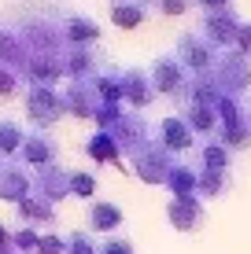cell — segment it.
I'll return each mask as SVG.
<instances>
[{
  "mask_svg": "<svg viewBox=\"0 0 251 254\" xmlns=\"http://www.w3.org/2000/svg\"><path fill=\"white\" fill-rule=\"evenodd\" d=\"M22 33V45L33 52V56H59L63 45V33H59V19H48V15H26L22 22H15Z\"/></svg>",
  "mask_w": 251,
  "mask_h": 254,
  "instance_id": "6da1fadb",
  "label": "cell"
},
{
  "mask_svg": "<svg viewBox=\"0 0 251 254\" xmlns=\"http://www.w3.org/2000/svg\"><path fill=\"white\" fill-rule=\"evenodd\" d=\"M211 77L218 81L222 96H244V92H248V85H251V63H248L244 56H240L237 48L218 52V59H214V70H211Z\"/></svg>",
  "mask_w": 251,
  "mask_h": 254,
  "instance_id": "7a4b0ae2",
  "label": "cell"
},
{
  "mask_svg": "<svg viewBox=\"0 0 251 254\" xmlns=\"http://www.w3.org/2000/svg\"><path fill=\"white\" fill-rule=\"evenodd\" d=\"M129 162H133V173L144 181V185H167L170 170H174V155H170L155 136H152V140H148V144H144Z\"/></svg>",
  "mask_w": 251,
  "mask_h": 254,
  "instance_id": "3957f363",
  "label": "cell"
},
{
  "mask_svg": "<svg viewBox=\"0 0 251 254\" xmlns=\"http://www.w3.org/2000/svg\"><path fill=\"white\" fill-rule=\"evenodd\" d=\"M63 115H67L63 92H56V89H37V85H30V89H26V118H30L37 129L56 126Z\"/></svg>",
  "mask_w": 251,
  "mask_h": 254,
  "instance_id": "277c9868",
  "label": "cell"
},
{
  "mask_svg": "<svg viewBox=\"0 0 251 254\" xmlns=\"http://www.w3.org/2000/svg\"><path fill=\"white\" fill-rule=\"evenodd\" d=\"M237 33H240L237 11H203V19H200V37H203L214 52L237 48Z\"/></svg>",
  "mask_w": 251,
  "mask_h": 254,
  "instance_id": "5b68a950",
  "label": "cell"
},
{
  "mask_svg": "<svg viewBox=\"0 0 251 254\" xmlns=\"http://www.w3.org/2000/svg\"><path fill=\"white\" fill-rule=\"evenodd\" d=\"M152 85H155V92L159 96H174V100H185V89H188V70L181 66V59L170 52V56H159L152 63Z\"/></svg>",
  "mask_w": 251,
  "mask_h": 254,
  "instance_id": "8992f818",
  "label": "cell"
},
{
  "mask_svg": "<svg viewBox=\"0 0 251 254\" xmlns=\"http://www.w3.org/2000/svg\"><path fill=\"white\" fill-rule=\"evenodd\" d=\"M174 56L181 59V66H185L188 74H211V70H214V59H218V52L207 45L200 33H181Z\"/></svg>",
  "mask_w": 251,
  "mask_h": 254,
  "instance_id": "52a82bcc",
  "label": "cell"
},
{
  "mask_svg": "<svg viewBox=\"0 0 251 254\" xmlns=\"http://www.w3.org/2000/svg\"><path fill=\"white\" fill-rule=\"evenodd\" d=\"M63 74L67 81H92L96 74H103V56L96 45H82V48H63Z\"/></svg>",
  "mask_w": 251,
  "mask_h": 254,
  "instance_id": "ba28073f",
  "label": "cell"
},
{
  "mask_svg": "<svg viewBox=\"0 0 251 254\" xmlns=\"http://www.w3.org/2000/svg\"><path fill=\"white\" fill-rule=\"evenodd\" d=\"M111 136H115V144L122 147V155H129V159H133V155L152 140V129H148V122L141 118V111H126L122 122L111 129Z\"/></svg>",
  "mask_w": 251,
  "mask_h": 254,
  "instance_id": "9c48e42d",
  "label": "cell"
},
{
  "mask_svg": "<svg viewBox=\"0 0 251 254\" xmlns=\"http://www.w3.org/2000/svg\"><path fill=\"white\" fill-rule=\"evenodd\" d=\"M59 33H63L67 48L96 45V41H100V22L89 19V15H82V11H63V15H59Z\"/></svg>",
  "mask_w": 251,
  "mask_h": 254,
  "instance_id": "30bf717a",
  "label": "cell"
},
{
  "mask_svg": "<svg viewBox=\"0 0 251 254\" xmlns=\"http://www.w3.org/2000/svg\"><path fill=\"white\" fill-rule=\"evenodd\" d=\"M22 166L26 170H33V173H41V170H48V166H59V147H56V140H52L48 133H26L22 140Z\"/></svg>",
  "mask_w": 251,
  "mask_h": 254,
  "instance_id": "8fae6325",
  "label": "cell"
},
{
  "mask_svg": "<svg viewBox=\"0 0 251 254\" xmlns=\"http://www.w3.org/2000/svg\"><path fill=\"white\" fill-rule=\"evenodd\" d=\"M22 74H26V81L37 85V89H56V81L67 77L63 74V52H59V56H33L30 52Z\"/></svg>",
  "mask_w": 251,
  "mask_h": 254,
  "instance_id": "7c38bea8",
  "label": "cell"
},
{
  "mask_svg": "<svg viewBox=\"0 0 251 254\" xmlns=\"http://www.w3.org/2000/svg\"><path fill=\"white\" fill-rule=\"evenodd\" d=\"M33 191V177L22 162H0V199L19 206L26 195Z\"/></svg>",
  "mask_w": 251,
  "mask_h": 254,
  "instance_id": "4fadbf2b",
  "label": "cell"
},
{
  "mask_svg": "<svg viewBox=\"0 0 251 254\" xmlns=\"http://www.w3.org/2000/svg\"><path fill=\"white\" fill-rule=\"evenodd\" d=\"M155 140H159L170 155H185V151H192V147H196V133H192V126H188L181 115L163 118L159 122V136H155Z\"/></svg>",
  "mask_w": 251,
  "mask_h": 254,
  "instance_id": "5bb4252c",
  "label": "cell"
},
{
  "mask_svg": "<svg viewBox=\"0 0 251 254\" xmlns=\"http://www.w3.org/2000/svg\"><path fill=\"white\" fill-rule=\"evenodd\" d=\"M155 96H159V92H155V85H152V74H148V70H141V66L122 70V100H126L133 111L148 107Z\"/></svg>",
  "mask_w": 251,
  "mask_h": 254,
  "instance_id": "9a60e30c",
  "label": "cell"
},
{
  "mask_svg": "<svg viewBox=\"0 0 251 254\" xmlns=\"http://www.w3.org/2000/svg\"><path fill=\"white\" fill-rule=\"evenodd\" d=\"M63 107H67V115H74V118H92L96 115L100 96H96V89H92V81H67Z\"/></svg>",
  "mask_w": 251,
  "mask_h": 254,
  "instance_id": "2e32d148",
  "label": "cell"
},
{
  "mask_svg": "<svg viewBox=\"0 0 251 254\" xmlns=\"http://www.w3.org/2000/svg\"><path fill=\"white\" fill-rule=\"evenodd\" d=\"M167 217L177 232H196L203 225V203L196 195H185V199H170L167 203Z\"/></svg>",
  "mask_w": 251,
  "mask_h": 254,
  "instance_id": "e0dca14e",
  "label": "cell"
},
{
  "mask_svg": "<svg viewBox=\"0 0 251 254\" xmlns=\"http://www.w3.org/2000/svg\"><path fill=\"white\" fill-rule=\"evenodd\" d=\"M33 191L45 195L48 203H59L63 195H71V170H63V166H48V170L33 173Z\"/></svg>",
  "mask_w": 251,
  "mask_h": 254,
  "instance_id": "ac0fdd59",
  "label": "cell"
},
{
  "mask_svg": "<svg viewBox=\"0 0 251 254\" xmlns=\"http://www.w3.org/2000/svg\"><path fill=\"white\" fill-rule=\"evenodd\" d=\"M26 59H30V48L22 45V33L15 22H0V63L11 66V70H22Z\"/></svg>",
  "mask_w": 251,
  "mask_h": 254,
  "instance_id": "d6986e66",
  "label": "cell"
},
{
  "mask_svg": "<svg viewBox=\"0 0 251 254\" xmlns=\"http://www.w3.org/2000/svg\"><path fill=\"white\" fill-rule=\"evenodd\" d=\"M122 221H126L122 206L107 203V199H92L89 210H85V229H89V232H115Z\"/></svg>",
  "mask_w": 251,
  "mask_h": 254,
  "instance_id": "ffe728a7",
  "label": "cell"
},
{
  "mask_svg": "<svg viewBox=\"0 0 251 254\" xmlns=\"http://www.w3.org/2000/svg\"><path fill=\"white\" fill-rule=\"evenodd\" d=\"M15 210H19V221H26L30 229H37V225H56V203H48L37 191H30Z\"/></svg>",
  "mask_w": 251,
  "mask_h": 254,
  "instance_id": "44dd1931",
  "label": "cell"
},
{
  "mask_svg": "<svg viewBox=\"0 0 251 254\" xmlns=\"http://www.w3.org/2000/svg\"><path fill=\"white\" fill-rule=\"evenodd\" d=\"M181 118L192 126V133H203V136H218V129H222V122H218V111L214 107H207V103H185L181 107Z\"/></svg>",
  "mask_w": 251,
  "mask_h": 254,
  "instance_id": "7402d4cb",
  "label": "cell"
},
{
  "mask_svg": "<svg viewBox=\"0 0 251 254\" xmlns=\"http://www.w3.org/2000/svg\"><path fill=\"white\" fill-rule=\"evenodd\" d=\"M167 188L174 191V199L196 195V191H200V170L188 166V162H174V170H170V177H167Z\"/></svg>",
  "mask_w": 251,
  "mask_h": 254,
  "instance_id": "603a6c76",
  "label": "cell"
},
{
  "mask_svg": "<svg viewBox=\"0 0 251 254\" xmlns=\"http://www.w3.org/2000/svg\"><path fill=\"white\" fill-rule=\"evenodd\" d=\"M148 15V4L144 0H111V22L118 30H137Z\"/></svg>",
  "mask_w": 251,
  "mask_h": 254,
  "instance_id": "cb8c5ba5",
  "label": "cell"
},
{
  "mask_svg": "<svg viewBox=\"0 0 251 254\" xmlns=\"http://www.w3.org/2000/svg\"><path fill=\"white\" fill-rule=\"evenodd\" d=\"M85 155L92 162H111V166H122V147L115 144L111 133H92L85 140Z\"/></svg>",
  "mask_w": 251,
  "mask_h": 254,
  "instance_id": "d4e9b609",
  "label": "cell"
},
{
  "mask_svg": "<svg viewBox=\"0 0 251 254\" xmlns=\"http://www.w3.org/2000/svg\"><path fill=\"white\" fill-rule=\"evenodd\" d=\"M92 89H96L100 103H122V70H103L92 77Z\"/></svg>",
  "mask_w": 251,
  "mask_h": 254,
  "instance_id": "484cf974",
  "label": "cell"
},
{
  "mask_svg": "<svg viewBox=\"0 0 251 254\" xmlns=\"http://www.w3.org/2000/svg\"><path fill=\"white\" fill-rule=\"evenodd\" d=\"M229 147L222 144V140H207L203 144V151H200V162H203V170H222V173H229Z\"/></svg>",
  "mask_w": 251,
  "mask_h": 254,
  "instance_id": "4316f807",
  "label": "cell"
},
{
  "mask_svg": "<svg viewBox=\"0 0 251 254\" xmlns=\"http://www.w3.org/2000/svg\"><path fill=\"white\" fill-rule=\"evenodd\" d=\"M22 140H26V133L15 122H7V118H0V155H4V162L11 159V155H19L22 151Z\"/></svg>",
  "mask_w": 251,
  "mask_h": 254,
  "instance_id": "83f0119b",
  "label": "cell"
},
{
  "mask_svg": "<svg viewBox=\"0 0 251 254\" xmlns=\"http://www.w3.org/2000/svg\"><path fill=\"white\" fill-rule=\"evenodd\" d=\"M226 191H229V173H222V170H203V166H200V195L218 199V195H226Z\"/></svg>",
  "mask_w": 251,
  "mask_h": 254,
  "instance_id": "f1b7e54d",
  "label": "cell"
},
{
  "mask_svg": "<svg viewBox=\"0 0 251 254\" xmlns=\"http://www.w3.org/2000/svg\"><path fill=\"white\" fill-rule=\"evenodd\" d=\"M96 177H92L89 170H71V195H78V199H96Z\"/></svg>",
  "mask_w": 251,
  "mask_h": 254,
  "instance_id": "f546056e",
  "label": "cell"
},
{
  "mask_svg": "<svg viewBox=\"0 0 251 254\" xmlns=\"http://www.w3.org/2000/svg\"><path fill=\"white\" fill-rule=\"evenodd\" d=\"M67 254H100V243L92 240L89 229H78L67 236Z\"/></svg>",
  "mask_w": 251,
  "mask_h": 254,
  "instance_id": "4dcf8cb0",
  "label": "cell"
},
{
  "mask_svg": "<svg viewBox=\"0 0 251 254\" xmlns=\"http://www.w3.org/2000/svg\"><path fill=\"white\" fill-rule=\"evenodd\" d=\"M11 243H15V251H19V254L37 251V247H41V232H37V229H30V225H19V229L11 232Z\"/></svg>",
  "mask_w": 251,
  "mask_h": 254,
  "instance_id": "1f68e13d",
  "label": "cell"
},
{
  "mask_svg": "<svg viewBox=\"0 0 251 254\" xmlns=\"http://www.w3.org/2000/svg\"><path fill=\"white\" fill-rule=\"evenodd\" d=\"M19 92V70L0 63V96H15Z\"/></svg>",
  "mask_w": 251,
  "mask_h": 254,
  "instance_id": "d6a6232c",
  "label": "cell"
},
{
  "mask_svg": "<svg viewBox=\"0 0 251 254\" xmlns=\"http://www.w3.org/2000/svg\"><path fill=\"white\" fill-rule=\"evenodd\" d=\"M37 254H67V240H63V236H56V232H45V236H41Z\"/></svg>",
  "mask_w": 251,
  "mask_h": 254,
  "instance_id": "836d02e7",
  "label": "cell"
},
{
  "mask_svg": "<svg viewBox=\"0 0 251 254\" xmlns=\"http://www.w3.org/2000/svg\"><path fill=\"white\" fill-rule=\"evenodd\" d=\"M192 4L196 0H155V7H159L163 15H185Z\"/></svg>",
  "mask_w": 251,
  "mask_h": 254,
  "instance_id": "e575fe53",
  "label": "cell"
},
{
  "mask_svg": "<svg viewBox=\"0 0 251 254\" xmlns=\"http://www.w3.org/2000/svg\"><path fill=\"white\" fill-rule=\"evenodd\" d=\"M237 52L251 63V22H240V33H237Z\"/></svg>",
  "mask_w": 251,
  "mask_h": 254,
  "instance_id": "d590c367",
  "label": "cell"
},
{
  "mask_svg": "<svg viewBox=\"0 0 251 254\" xmlns=\"http://www.w3.org/2000/svg\"><path fill=\"white\" fill-rule=\"evenodd\" d=\"M100 254H133V243L129 240H107L100 247Z\"/></svg>",
  "mask_w": 251,
  "mask_h": 254,
  "instance_id": "8d00e7d4",
  "label": "cell"
},
{
  "mask_svg": "<svg viewBox=\"0 0 251 254\" xmlns=\"http://www.w3.org/2000/svg\"><path fill=\"white\" fill-rule=\"evenodd\" d=\"M203 11H233V0H196Z\"/></svg>",
  "mask_w": 251,
  "mask_h": 254,
  "instance_id": "74e56055",
  "label": "cell"
},
{
  "mask_svg": "<svg viewBox=\"0 0 251 254\" xmlns=\"http://www.w3.org/2000/svg\"><path fill=\"white\" fill-rule=\"evenodd\" d=\"M7 247H15V243H11V229L0 225V251H7Z\"/></svg>",
  "mask_w": 251,
  "mask_h": 254,
  "instance_id": "f35d334b",
  "label": "cell"
},
{
  "mask_svg": "<svg viewBox=\"0 0 251 254\" xmlns=\"http://www.w3.org/2000/svg\"><path fill=\"white\" fill-rule=\"evenodd\" d=\"M0 254H19V251H15V247H7V251H0Z\"/></svg>",
  "mask_w": 251,
  "mask_h": 254,
  "instance_id": "ab89813d",
  "label": "cell"
},
{
  "mask_svg": "<svg viewBox=\"0 0 251 254\" xmlns=\"http://www.w3.org/2000/svg\"><path fill=\"white\" fill-rule=\"evenodd\" d=\"M248 107H251V103H248Z\"/></svg>",
  "mask_w": 251,
  "mask_h": 254,
  "instance_id": "60d3db41",
  "label": "cell"
}]
</instances>
